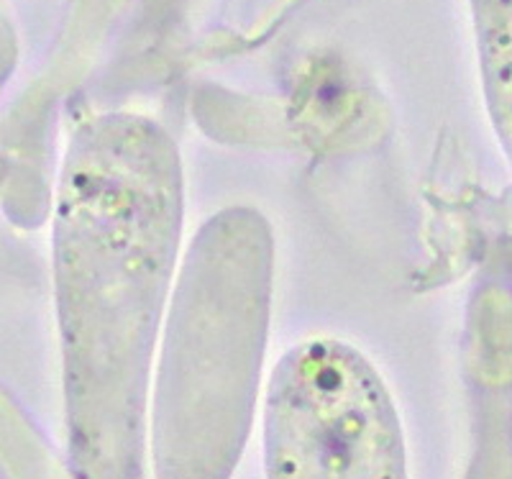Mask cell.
<instances>
[{
    "instance_id": "cell-1",
    "label": "cell",
    "mask_w": 512,
    "mask_h": 479,
    "mask_svg": "<svg viewBox=\"0 0 512 479\" xmlns=\"http://www.w3.org/2000/svg\"><path fill=\"white\" fill-rule=\"evenodd\" d=\"M269 479H405L395 410L364 359L341 344L295 349L274 374Z\"/></svg>"
}]
</instances>
